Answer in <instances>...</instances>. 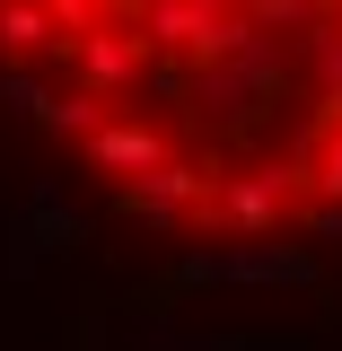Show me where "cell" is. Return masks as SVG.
I'll list each match as a JSON object with an SVG mask.
<instances>
[{"label": "cell", "instance_id": "6da1fadb", "mask_svg": "<svg viewBox=\"0 0 342 351\" xmlns=\"http://www.w3.org/2000/svg\"><path fill=\"white\" fill-rule=\"evenodd\" d=\"M0 97L158 237H342V0H0Z\"/></svg>", "mask_w": 342, "mask_h": 351}]
</instances>
